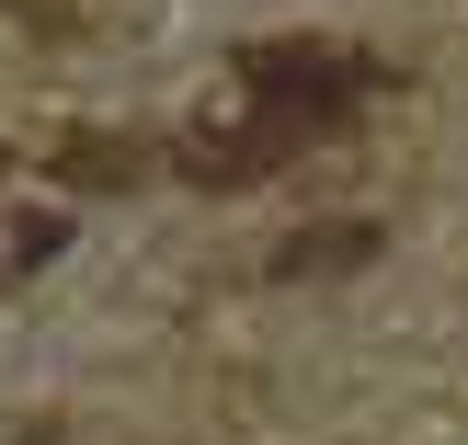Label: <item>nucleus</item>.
Returning a JSON list of instances; mask_svg holds the SVG:
<instances>
[{"label":"nucleus","mask_w":468,"mask_h":445,"mask_svg":"<svg viewBox=\"0 0 468 445\" xmlns=\"http://www.w3.org/2000/svg\"><path fill=\"white\" fill-rule=\"evenodd\" d=\"M240 69H251V103L297 114L309 137H332L343 114L366 103V58H343V46H309V35H297V46H251Z\"/></svg>","instance_id":"obj_1"},{"label":"nucleus","mask_w":468,"mask_h":445,"mask_svg":"<svg viewBox=\"0 0 468 445\" xmlns=\"http://www.w3.org/2000/svg\"><path fill=\"white\" fill-rule=\"evenodd\" d=\"M366 251H378V228H297V251H286V274H343V263H366Z\"/></svg>","instance_id":"obj_3"},{"label":"nucleus","mask_w":468,"mask_h":445,"mask_svg":"<svg viewBox=\"0 0 468 445\" xmlns=\"http://www.w3.org/2000/svg\"><path fill=\"white\" fill-rule=\"evenodd\" d=\"M297 149H309V126L274 114V103H251L240 126H206L195 149H183V172H195V183H251V172H286Z\"/></svg>","instance_id":"obj_2"}]
</instances>
